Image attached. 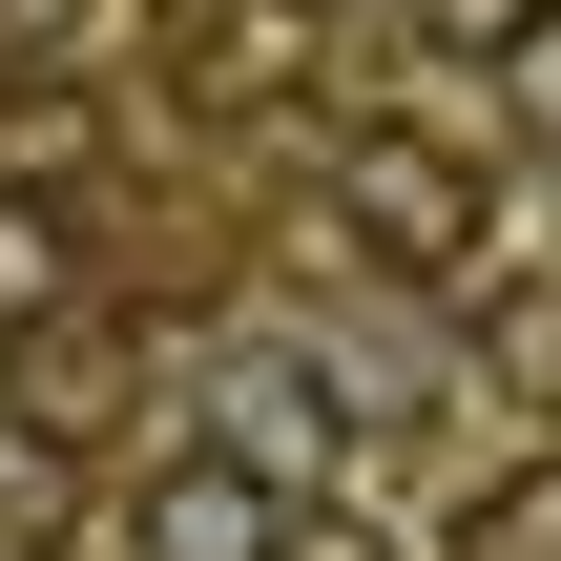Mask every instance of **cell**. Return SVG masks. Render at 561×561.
<instances>
[{
    "mask_svg": "<svg viewBox=\"0 0 561 561\" xmlns=\"http://www.w3.org/2000/svg\"><path fill=\"white\" fill-rule=\"evenodd\" d=\"M333 229H354L375 271H416V291H479L500 187H479V146H437V125H354V146H333Z\"/></svg>",
    "mask_w": 561,
    "mask_h": 561,
    "instance_id": "cell-1",
    "label": "cell"
},
{
    "mask_svg": "<svg viewBox=\"0 0 561 561\" xmlns=\"http://www.w3.org/2000/svg\"><path fill=\"white\" fill-rule=\"evenodd\" d=\"M271 541H291V479L250 437H187V458L125 479V561H271Z\"/></svg>",
    "mask_w": 561,
    "mask_h": 561,
    "instance_id": "cell-2",
    "label": "cell"
},
{
    "mask_svg": "<svg viewBox=\"0 0 561 561\" xmlns=\"http://www.w3.org/2000/svg\"><path fill=\"white\" fill-rule=\"evenodd\" d=\"M83 541V458H62V416H0V561H62Z\"/></svg>",
    "mask_w": 561,
    "mask_h": 561,
    "instance_id": "cell-3",
    "label": "cell"
},
{
    "mask_svg": "<svg viewBox=\"0 0 561 561\" xmlns=\"http://www.w3.org/2000/svg\"><path fill=\"white\" fill-rule=\"evenodd\" d=\"M479 375H520L561 416V271H500V250H479Z\"/></svg>",
    "mask_w": 561,
    "mask_h": 561,
    "instance_id": "cell-4",
    "label": "cell"
},
{
    "mask_svg": "<svg viewBox=\"0 0 561 561\" xmlns=\"http://www.w3.org/2000/svg\"><path fill=\"white\" fill-rule=\"evenodd\" d=\"M458 561H561V437H541V458H500V479L458 500Z\"/></svg>",
    "mask_w": 561,
    "mask_h": 561,
    "instance_id": "cell-5",
    "label": "cell"
},
{
    "mask_svg": "<svg viewBox=\"0 0 561 561\" xmlns=\"http://www.w3.org/2000/svg\"><path fill=\"white\" fill-rule=\"evenodd\" d=\"M62 291H83V229H62L42 187H0V333H21V312H62Z\"/></svg>",
    "mask_w": 561,
    "mask_h": 561,
    "instance_id": "cell-6",
    "label": "cell"
},
{
    "mask_svg": "<svg viewBox=\"0 0 561 561\" xmlns=\"http://www.w3.org/2000/svg\"><path fill=\"white\" fill-rule=\"evenodd\" d=\"M104 125H83V83H21V125H0V187H62Z\"/></svg>",
    "mask_w": 561,
    "mask_h": 561,
    "instance_id": "cell-7",
    "label": "cell"
},
{
    "mask_svg": "<svg viewBox=\"0 0 561 561\" xmlns=\"http://www.w3.org/2000/svg\"><path fill=\"white\" fill-rule=\"evenodd\" d=\"M541 21H561V0H437V42H458V62H520Z\"/></svg>",
    "mask_w": 561,
    "mask_h": 561,
    "instance_id": "cell-8",
    "label": "cell"
},
{
    "mask_svg": "<svg viewBox=\"0 0 561 561\" xmlns=\"http://www.w3.org/2000/svg\"><path fill=\"white\" fill-rule=\"evenodd\" d=\"M271 561H396V541H354V520H291V541H271Z\"/></svg>",
    "mask_w": 561,
    "mask_h": 561,
    "instance_id": "cell-9",
    "label": "cell"
}]
</instances>
